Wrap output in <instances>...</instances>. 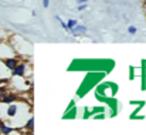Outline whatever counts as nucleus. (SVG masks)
Instances as JSON below:
<instances>
[{
    "instance_id": "obj_11",
    "label": "nucleus",
    "mask_w": 146,
    "mask_h": 135,
    "mask_svg": "<svg viewBox=\"0 0 146 135\" xmlns=\"http://www.w3.org/2000/svg\"><path fill=\"white\" fill-rule=\"evenodd\" d=\"M136 31H138V29H136L135 26H129V27H128V33H129L131 36H133V34H136Z\"/></svg>"
},
{
    "instance_id": "obj_19",
    "label": "nucleus",
    "mask_w": 146,
    "mask_h": 135,
    "mask_svg": "<svg viewBox=\"0 0 146 135\" xmlns=\"http://www.w3.org/2000/svg\"><path fill=\"white\" fill-rule=\"evenodd\" d=\"M143 1H145V4H146V0H143Z\"/></svg>"
},
{
    "instance_id": "obj_15",
    "label": "nucleus",
    "mask_w": 146,
    "mask_h": 135,
    "mask_svg": "<svg viewBox=\"0 0 146 135\" xmlns=\"http://www.w3.org/2000/svg\"><path fill=\"white\" fill-rule=\"evenodd\" d=\"M88 117H91V112H90V110L85 107V108H84V115H82V118H85V120H87Z\"/></svg>"
},
{
    "instance_id": "obj_14",
    "label": "nucleus",
    "mask_w": 146,
    "mask_h": 135,
    "mask_svg": "<svg viewBox=\"0 0 146 135\" xmlns=\"http://www.w3.org/2000/svg\"><path fill=\"white\" fill-rule=\"evenodd\" d=\"M87 7H88L87 3H81V4L78 6V11H84V10H87Z\"/></svg>"
},
{
    "instance_id": "obj_9",
    "label": "nucleus",
    "mask_w": 146,
    "mask_h": 135,
    "mask_svg": "<svg viewBox=\"0 0 146 135\" xmlns=\"http://www.w3.org/2000/svg\"><path fill=\"white\" fill-rule=\"evenodd\" d=\"M77 24H78V21H77L75 19H70V20L67 21V27H68V33H70V31H71V30H72V29H74V27L77 26Z\"/></svg>"
},
{
    "instance_id": "obj_16",
    "label": "nucleus",
    "mask_w": 146,
    "mask_h": 135,
    "mask_svg": "<svg viewBox=\"0 0 146 135\" xmlns=\"http://www.w3.org/2000/svg\"><path fill=\"white\" fill-rule=\"evenodd\" d=\"M94 118H95V120H104V118H105V114H104V112H101V114H97V115L94 114Z\"/></svg>"
},
{
    "instance_id": "obj_2",
    "label": "nucleus",
    "mask_w": 146,
    "mask_h": 135,
    "mask_svg": "<svg viewBox=\"0 0 146 135\" xmlns=\"http://www.w3.org/2000/svg\"><path fill=\"white\" fill-rule=\"evenodd\" d=\"M19 100V95L17 94H13V92H1L0 95V104H11V102H16Z\"/></svg>"
},
{
    "instance_id": "obj_3",
    "label": "nucleus",
    "mask_w": 146,
    "mask_h": 135,
    "mask_svg": "<svg viewBox=\"0 0 146 135\" xmlns=\"http://www.w3.org/2000/svg\"><path fill=\"white\" fill-rule=\"evenodd\" d=\"M20 60L16 57V55H10V57H6V58H3L1 60V63H3V65L9 70V71H11L16 65H17V63H19Z\"/></svg>"
},
{
    "instance_id": "obj_4",
    "label": "nucleus",
    "mask_w": 146,
    "mask_h": 135,
    "mask_svg": "<svg viewBox=\"0 0 146 135\" xmlns=\"http://www.w3.org/2000/svg\"><path fill=\"white\" fill-rule=\"evenodd\" d=\"M19 104H16V102H11V104H7V108H6V115H7V118H14L16 115H17V112H19Z\"/></svg>"
},
{
    "instance_id": "obj_5",
    "label": "nucleus",
    "mask_w": 146,
    "mask_h": 135,
    "mask_svg": "<svg viewBox=\"0 0 146 135\" xmlns=\"http://www.w3.org/2000/svg\"><path fill=\"white\" fill-rule=\"evenodd\" d=\"M85 33H87V27H85L84 24H77V26L70 31V34L74 36V37H77V36H82V34H85Z\"/></svg>"
},
{
    "instance_id": "obj_12",
    "label": "nucleus",
    "mask_w": 146,
    "mask_h": 135,
    "mask_svg": "<svg viewBox=\"0 0 146 135\" xmlns=\"http://www.w3.org/2000/svg\"><path fill=\"white\" fill-rule=\"evenodd\" d=\"M104 111H105V108H104V107H99V108H94V110H92V111H90V112H91V115H94V114H97V112H104Z\"/></svg>"
},
{
    "instance_id": "obj_6",
    "label": "nucleus",
    "mask_w": 146,
    "mask_h": 135,
    "mask_svg": "<svg viewBox=\"0 0 146 135\" xmlns=\"http://www.w3.org/2000/svg\"><path fill=\"white\" fill-rule=\"evenodd\" d=\"M14 130H16V128H13L11 125H7L4 121H0V134H3V135L13 134V132H16Z\"/></svg>"
},
{
    "instance_id": "obj_13",
    "label": "nucleus",
    "mask_w": 146,
    "mask_h": 135,
    "mask_svg": "<svg viewBox=\"0 0 146 135\" xmlns=\"http://www.w3.org/2000/svg\"><path fill=\"white\" fill-rule=\"evenodd\" d=\"M129 104L131 105H145V101H133V100H131Z\"/></svg>"
},
{
    "instance_id": "obj_1",
    "label": "nucleus",
    "mask_w": 146,
    "mask_h": 135,
    "mask_svg": "<svg viewBox=\"0 0 146 135\" xmlns=\"http://www.w3.org/2000/svg\"><path fill=\"white\" fill-rule=\"evenodd\" d=\"M27 73V63L19 61L17 65L11 70V77H26Z\"/></svg>"
},
{
    "instance_id": "obj_17",
    "label": "nucleus",
    "mask_w": 146,
    "mask_h": 135,
    "mask_svg": "<svg viewBox=\"0 0 146 135\" xmlns=\"http://www.w3.org/2000/svg\"><path fill=\"white\" fill-rule=\"evenodd\" d=\"M48 6H50V0H43V7L47 9Z\"/></svg>"
},
{
    "instance_id": "obj_20",
    "label": "nucleus",
    "mask_w": 146,
    "mask_h": 135,
    "mask_svg": "<svg viewBox=\"0 0 146 135\" xmlns=\"http://www.w3.org/2000/svg\"><path fill=\"white\" fill-rule=\"evenodd\" d=\"M0 95H1V92H0Z\"/></svg>"
},
{
    "instance_id": "obj_10",
    "label": "nucleus",
    "mask_w": 146,
    "mask_h": 135,
    "mask_svg": "<svg viewBox=\"0 0 146 135\" xmlns=\"http://www.w3.org/2000/svg\"><path fill=\"white\" fill-rule=\"evenodd\" d=\"M129 80H135V67L133 65H129Z\"/></svg>"
},
{
    "instance_id": "obj_18",
    "label": "nucleus",
    "mask_w": 146,
    "mask_h": 135,
    "mask_svg": "<svg viewBox=\"0 0 146 135\" xmlns=\"http://www.w3.org/2000/svg\"><path fill=\"white\" fill-rule=\"evenodd\" d=\"M88 1H90V0H77L78 4H81V3H88Z\"/></svg>"
},
{
    "instance_id": "obj_7",
    "label": "nucleus",
    "mask_w": 146,
    "mask_h": 135,
    "mask_svg": "<svg viewBox=\"0 0 146 135\" xmlns=\"http://www.w3.org/2000/svg\"><path fill=\"white\" fill-rule=\"evenodd\" d=\"M142 74H141V78H142V83H141V90L145 91L146 90V60H142Z\"/></svg>"
},
{
    "instance_id": "obj_8",
    "label": "nucleus",
    "mask_w": 146,
    "mask_h": 135,
    "mask_svg": "<svg viewBox=\"0 0 146 135\" xmlns=\"http://www.w3.org/2000/svg\"><path fill=\"white\" fill-rule=\"evenodd\" d=\"M24 128H26L27 131H31V132H33V130H34V115H33V114L27 118V122H26Z\"/></svg>"
}]
</instances>
